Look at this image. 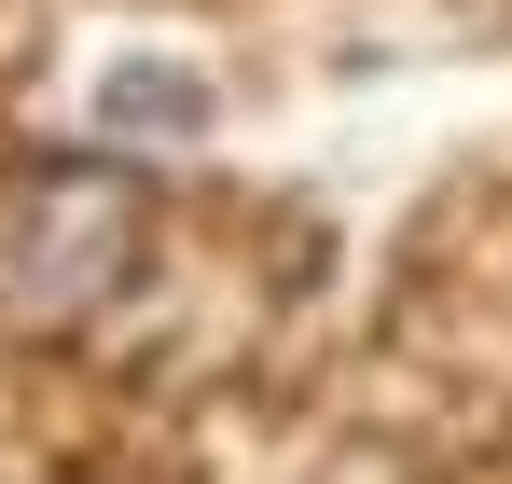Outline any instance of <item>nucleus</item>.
<instances>
[{
  "mask_svg": "<svg viewBox=\"0 0 512 484\" xmlns=\"http://www.w3.org/2000/svg\"><path fill=\"white\" fill-rule=\"evenodd\" d=\"M125 263H139V180L56 166V180H28V208L0 236V319H84L97 291H125Z\"/></svg>",
  "mask_w": 512,
  "mask_h": 484,
  "instance_id": "nucleus-1",
  "label": "nucleus"
},
{
  "mask_svg": "<svg viewBox=\"0 0 512 484\" xmlns=\"http://www.w3.org/2000/svg\"><path fill=\"white\" fill-rule=\"evenodd\" d=\"M97 125H111V139H194V125H208V83L167 70V56H125V70L97 83Z\"/></svg>",
  "mask_w": 512,
  "mask_h": 484,
  "instance_id": "nucleus-2",
  "label": "nucleus"
}]
</instances>
